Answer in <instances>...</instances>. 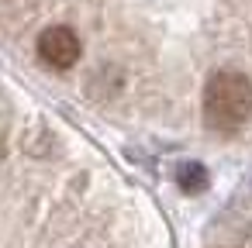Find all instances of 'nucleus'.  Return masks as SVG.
I'll list each match as a JSON object with an SVG mask.
<instances>
[{
    "instance_id": "f257e3e1",
    "label": "nucleus",
    "mask_w": 252,
    "mask_h": 248,
    "mask_svg": "<svg viewBox=\"0 0 252 248\" xmlns=\"http://www.w3.org/2000/svg\"><path fill=\"white\" fill-rule=\"evenodd\" d=\"M252 114V83L235 73L221 69L204 86V121L214 131H238Z\"/></svg>"
},
{
    "instance_id": "7ed1b4c3",
    "label": "nucleus",
    "mask_w": 252,
    "mask_h": 248,
    "mask_svg": "<svg viewBox=\"0 0 252 248\" xmlns=\"http://www.w3.org/2000/svg\"><path fill=\"white\" fill-rule=\"evenodd\" d=\"M180 186H183L187 193H197V190H204V186H207L204 165H183V169H180Z\"/></svg>"
},
{
    "instance_id": "f03ea898",
    "label": "nucleus",
    "mask_w": 252,
    "mask_h": 248,
    "mask_svg": "<svg viewBox=\"0 0 252 248\" xmlns=\"http://www.w3.org/2000/svg\"><path fill=\"white\" fill-rule=\"evenodd\" d=\"M83 45H80V35L66 25H56V28H45L38 35V55L56 66V69H69L76 59H80Z\"/></svg>"
}]
</instances>
